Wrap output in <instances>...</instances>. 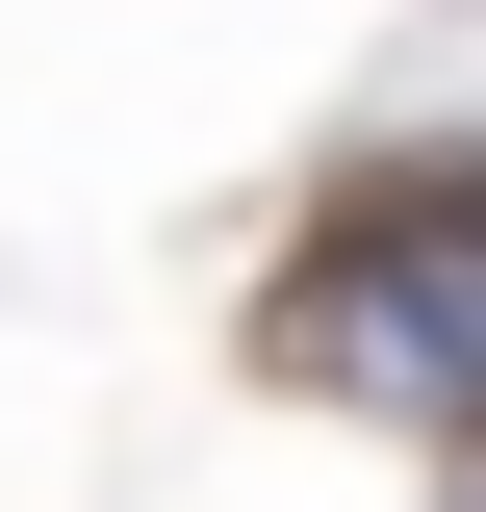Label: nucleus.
<instances>
[{"label": "nucleus", "mask_w": 486, "mask_h": 512, "mask_svg": "<svg viewBox=\"0 0 486 512\" xmlns=\"http://www.w3.org/2000/svg\"><path fill=\"white\" fill-rule=\"evenodd\" d=\"M282 384H359L410 436H486V154H410L307 231L282 282Z\"/></svg>", "instance_id": "nucleus-1"}]
</instances>
